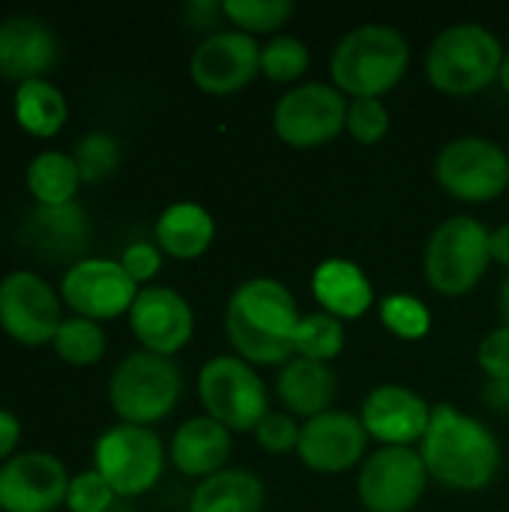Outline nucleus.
Returning <instances> with one entry per match:
<instances>
[{
  "instance_id": "1",
  "label": "nucleus",
  "mask_w": 509,
  "mask_h": 512,
  "mask_svg": "<svg viewBox=\"0 0 509 512\" xmlns=\"http://www.w3.org/2000/svg\"><path fill=\"white\" fill-rule=\"evenodd\" d=\"M300 318L297 300L282 282L255 276L231 294L225 309V333L237 357L249 366H285L297 357L294 333Z\"/></svg>"
},
{
  "instance_id": "2",
  "label": "nucleus",
  "mask_w": 509,
  "mask_h": 512,
  "mask_svg": "<svg viewBox=\"0 0 509 512\" xmlns=\"http://www.w3.org/2000/svg\"><path fill=\"white\" fill-rule=\"evenodd\" d=\"M420 456L432 480L456 492L486 489L501 468V444L480 420L453 405H435L420 441Z\"/></svg>"
},
{
  "instance_id": "3",
  "label": "nucleus",
  "mask_w": 509,
  "mask_h": 512,
  "mask_svg": "<svg viewBox=\"0 0 509 512\" xmlns=\"http://www.w3.org/2000/svg\"><path fill=\"white\" fill-rule=\"evenodd\" d=\"M411 48L390 24H363L339 39L330 57L333 87L354 99H378L408 72Z\"/></svg>"
},
{
  "instance_id": "4",
  "label": "nucleus",
  "mask_w": 509,
  "mask_h": 512,
  "mask_svg": "<svg viewBox=\"0 0 509 512\" xmlns=\"http://www.w3.org/2000/svg\"><path fill=\"white\" fill-rule=\"evenodd\" d=\"M504 57V45L489 27L462 21L441 30L429 45L426 78L447 96H471L501 75Z\"/></svg>"
},
{
  "instance_id": "5",
  "label": "nucleus",
  "mask_w": 509,
  "mask_h": 512,
  "mask_svg": "<svg viewBox=\"0 0 509 512\" xmlns=\"http://www.w3.org/2000/svg\"><path fill=\"white\" fill-rule=\"evenodd\" d=\"M183 396V375L171 357L150 351L126 354L108 378V402L120 423L153 426L165 420Z\"/></svg>"
},
{
  "instance_id": "6",
  "label": "nucleus",
  "mask_w": 509,
  "mask_h": 512,
  "mask_svg": "<svg viewBox=\"0 0 509 512\" xmlns=\"http://www.w3.org/2000/svg\"><path fill=\"white\" fill-rule=\"evenodd\" d=\"M492 231L474 216H453L441 222L423 255L426 282L444 297H465L471 294L489 270Z\"/></svg>"
},
{
  "instance_id": "7",
  "label": "nucleus",
  "mask_w": 509,
  "mask_h": 512,
  "mask_svg": "<svg viewBox=\"0 0 509 512\" xmlns=\"http://www.w3.org/2000/svg\"><path fill=\"white\" fill-rule=\"evenodd\" d=\"M198 399L228 432H255L270 414L267 387L258 372L237 354H219L198 372Z\"/></svg>"
},
{
  "instance_id": "8",
  "label": "nucleus",
  "mask_w": 509,
  "mask_h": 512,
  "mask_svg": "<svg viewBox=\"0 0 509 512\" xmlns=\"http://www.w3.org/2000/svg\"><path fill=\"white\" fill-rule=\"evenodd\" d=\"M162 438L147 426L117 423L93 444V468L105 477L117 498L147 495L165 471Z\"/></svg>"
},
{
  "instance_id": "9",
  "label": "nucleus",
  "mask_w": 509,
  "mask_h": 512,
  "mask_svg": "<svg viewBox=\"0 0 509 512\" xmlns=\"http://www.w3.org/2000/svg\"><path fill=\"white\" fill-rule=\"evenodd\" d=\"M435 177L450 198L486 204L504 195L509 186L507 150L480 135H462L441 147Z\"/></svg>"
},
{
  "instance_id": "10",
  "label": "nucleus",
  "mask_w": 509,
  "mask_h": 512,
  "mask_svg": "<svg viewBox=\"0 0 509 512\" xmlns=\"http://www.w3.org/2000/svg\"><path fill=\"white\" fill-rule=\"evenodd\" d=\"M63 318L60 291L36 270H12L0 279V330L12 342L24 348L51 345Z\"/></svg>"
},
{
  "instance_id": "11",
  "label": "nucleus",
  "mask_w": 509,
  "mask_h": 512,
  "mask_svg": "<svg viewBox=\"0 0 509 512\" xmlns=\"http://www.w3.org/2000/svg\"><path fill=\"white\" fill-rule=\"evenodd\" d=\"M348 120V99L333 84L309 81L291 87L273 108L276 135L297 150L330 144Z\"/></svg>"
},
{
  "instance_id": "12",
  "label": "nucleus",
  "mask_w": 509,
  "mask_h": 512,
  "mask_svg": "<svg viewBox=\"0 0 509 512\" xmlns=\"http://www.w3.org/2000/svg\"><path fill=\"white\" fill-rule=\"evenodd\" d=\"M57 291L72 315L102 324L129 315L141 288L126 276L120 261L87 255L63 270Z\"/></svg>"
},
{
  "instance_id": "13",
  "label": "nucleus",
  "mask_w": 509,
  "mask_h": 512,
  "mask_svg": "<svg viewBox=\"0 0 509 512\" xmlns=\"http://www.w3.org/2000/svg\"><path fill=\"white\" fill-rule=\"evenodd\" d=\"M429 483L423 456L411 447H381L357 477L360 504L369 512H411Z\"/></svg>"
},
{
  "instance_id": "14",
  "label": "nucleus",
  "mask_w": 509,
  "mask_h": 512,
  "mask_svg": "<svg viewBox=\"0 0 509 512\" xmlns=\"http://www.w3.org/2000/svg\"><path fill=\"white\" fill-rule=\"evenodd\" d=\"M66 465L48 450L15 453L0 465V510L54 512L66 507L69 492Z\"/></svg>"
},
{
  "instance_id": "15",
  "label": "nucleus",
  "mask_w": 509,
  "mask_h": 512,
  "mask_svg": "<svg viewBox=\"0 0 509 512\" xmlns=\"http://www.w3.org/2000/svg\"><path fill=\"white\" fill-rule=\"evenodd\" d=\"M261 72V45L243 30L210 33L189 60V75L210 96H231Z\"/></svg>"
},
{
  "instance_id": "16",
  "label": "nucleus",
  "mask_w": 509,
  "mask_h": 512,
  "mask_svg": "<svg viewBox=\"0 0 509 512\" xmlns=\"http://www.w3.org/2000/svg\"><path fill=\"white\" fill-rule=\"evenodd\" d=\"M129 327L141 351L174 357L195 333V312L180 291L168 285H147L129 309Z\"/></svg>"
},
{
  "instance_id": "17",
  "label": "nucleus",
  "mask_w": 509,
  "mask_h": 512,
  "mask_svg": "<svg viewBox=\"0 0 509 512\" xmlns=\"http://www.w3.org/2000/svg\"><path fill=\"white\" fill-rule=\"evenodd\" d=\"M369 435L363 420L348 411H327L300 429L297 456L315 474H342L363 462Z\"/></svg>"
},
{
  "instance_id": "18",
  "label": "nucleus",
  "mask_w": 509,
  "mask_h": 512,
  "mask_svg": "<svg viewBox=\"0 0 509 512\" xmlns=\"http://www.w3.org/2000/svg\"><path fill=\"white\" fill-rule=\"evenodd\" d=\"M360 420L366 435L384 447H411L423 441L432 423V405L402 384H381L363 399Z\"/></svg>"
},
{
  "instance_id": "19",
  "label": "nucleus",
  "mask_w": 509,
  "mask_h": 512,
  "mask_svg": "<svg viewBox=\"0 0 509 512\" xmlns=\"http://www.w3.org/2000/svg\"><path fill=\"white\" fill-rule=\"evenodd\" d=\"M21 243L30 255L60 264V261H81L87 258L84 249L90 243V222L78 201L63 207H33L21 225Z\"/></svg>"
},
{
  "instance_id": "20",
  "label": "nucleus",
  "mask_w": 509,
  "mask_h": 512,
  "mask_svg": "<svg viewBox=\"0 0 509 512\" xmlns=\"http://www.w3.org/2000/svg\"><path fill=\"white\" fill-rule=\"evenodd\" d=\"M57 54V36L42 18H0V78L15 81V87L33 78H45L54 69Z\"/></svg>"
},
{
  "instance_id": "21",
  "label": "nucleus",
  "mask_w": 509,
  "mask_h": 512,
  "mask_svg": "<svg viewBox=\"0 0 509 512\" xmlns=\"http://www.w3.org/2000/svg\"><path fill=\"white\" fill-rule=\"evenodd\" d=\"M231 450H234L231 432L204 414V417H192L183 426H177L168 456H171V465L183 477L207 480V477L225 471Z\"/></svg>"
},
{
  "instance_id": "22",
  "label": "nucleus",
  "mask_w": 509,
  "mask_h": 512,
  "mask_svg": "<svg viewBox=\"0 0 509 512\" xmlns=\"http://www.w3.org/2000/svg\"><path fill=\"white\" fill-rule=\"evenodd\" d=\"M312 294L321 306V312L354 321L366 315L375 303V291L369 276L348 258H327L312 273Z\"/></svg>"
},
{
  "instance_id": "23",
  "label": "nucleus",
  "mask_w": 509,
  "mask_h": 512,
  "mask_svg": "<svg viewBox=\"0 0 509 512\" xmlns=\"http://www.w3.org/2000/svg\"><path fill=\"white\" fill-rule=\"evenodd\" d=\"M339 390V378L330 369V363L309 360V357H291L276 378V393L291 417H318L333 411V399Z\"/></svg>"
},
{
  "instance_id": "24",
  "label": "nucleus",
  "mask_w": 509,
  "mask_h": 512,
  "mask_svg": "<svg viewBox=\"0 0 509 512\" xmlns=\"http://www.w3.org/2000/svg\"><path fill=\"white\" fill-rule=\"evenodd\" d=\"M153 237L162 255H171L177 261H195L210 249L216 237V222L201 204L177 201L159 213Z\"/></svg>"
},
{
  "instance_id": "25",
  "label": "nucleus",
  "mask_w": 509,
  "mask_h": 512,
  "mask_svg": "<svg viewBox=\"0 0 509 512\" xmlns=\"http://www.w3.org/2000/svg\"><path fill=\"white\" fill-rule=\"evenodd\" d=\"M264 486L252 471L225 468L201 480L189 498V512H261Z\"/></svg>"
},
{
  "instance_id": "26",
  "label": "nucleus",
  "mask_w": 509,
  "mask_h": 512,
  "mask_svg": "<svg viewBox=\"0 0 509 512\" xmlns=\"http://www.w3.org/2000/svg\"><path fill=\"white\" fill-rule=\"evenodd\" d=\"M15 123L33 138H54L69 120V102L48 78H33L15 87Z\"/></svg>"
},
{
  "instance_id": "27",
  "label": "nucleus",
  "mask_w": 509,
  "mask_h": 512,
  "mask_svg": "<svg viewBox=\"0 0 509 512\" xmlns=\"http://www.w3.org/2000/svg\"><path fill=\"white\" fill-rule=\"evenodd\" d=\"M27 192L36 201V207H63L72 204L81 186L78 165L72 153L63 150H39L24 174Z\"/></svg>"
},
{
  "instance_id": "28",
  "label": "nucleus",
  "mask_w": 509,
  "mask_h": 512,
  "mask_svg": "<svg viewBox=\"0 0 509 512\" xmlns=\"http://www.w3.org/2000/svg\"><path fill=\"white\" fill-rule=\"evenodd\" d=\"M54 354L66 363V366H96L105 351H108V339H105V330L102 324L96 321H87V318H78V315H66L63 324L57 327L54 333V342H51Z\"/></svg>"
},
{
  "instance_id": "29",
  "label": "nucleus",
  "mask_w": 509,
  "mask_h": 512,
  "mask_svg": "<svg viewBox=\"0 0 509 512\" xmlns=\"http://www.w3.org/2000/svg\"><path fill=\"white\" fill-rule=\"evenodd\" d=\"M342 348H345V327L339 318H333L327 312H309L300 318L297 333H294L297 357L330 363L333 357L342 354Z\"/></svg>"
},
{
  "instance_id": "30",
  "label": "nucleus",
  "mask_w": 509,
  "mask_h": 512,
  "mask_svg": "<svg viewBox=\"0 0 509 512\" xmlns=\"http://www.w3.org/2000/svg\"><path fill=\"white\" fill-rule=\"evenodd\" d=\"M222 15L234 24V30L255 36V33L279 30L294 15V3L291 0H225Z\"/></svg>"
},
{
  "instance_id": "31",
  "label": "nucleus",
  "mask_w": 509,
  "mask_h": 512,
  "mask_svg": "<svg viewBox=\"0 0 509 512\" xmlns=\"http://www.w3.org/2000/svg\"><path fill=\"white\" fill-rule=\"evenodd\" d=\"M309 48L297 36H273L261 45V75L276 84H291L306 75L309 69Z\"/></svg>"
},
{
  "instance_id": "32",
  "label": "nucleus",
  "mask_w": 509,
  "mask_h": 512,
  "mask_svg": "<svg viewBox=\"0 0 509 512\" xmlns=\"http://www.w3.org/2000/svg\"><path fill=\"white\" fill-rule=\"evenodd\" d=\"M81 183H99L105 177H111L120 165V144L114 135L108 132H87L72 153Z\"/></svg>"
},
{
  "instance_id": "33",
  "label": "nucleus",
  "mask_w": 509,
  "mask_h": 512,
  "mask_svg": "<svg viewBox=\"0 0 509 512\" xmlns=\"http://www.w3.org/2000/svg\"><path fill=\"white\" fill-rule=\"evenodd\" d=\"M381 321L384 327L399 336V339H408V342H417L429 333L432 327V315L429 309L417 300V297H408V294H393L381 303Z\"/></svg>"
},
{
  "instance_id": "34",
  "label": "nucleus",
  "mask_w": 509,
  "mask_h": 512,
  "mask_svg": "<svg viewBox=\"0 0 509 512\" xmlns=\"http://www.w3.org/2000/svg\"><path fill=\"white\" fill-rule=\"evenodd\" d=\"M114 501H117L114 489L105 483V477L96 468L78 471L69 480V492H66L69 512H108L114 507Z\"/></svg>"
},
{
  "instance_id": "35",
  "label": "nucleus",
  "mask_w": 509,
  "mask_h": 512,
  "mask_svg": "<svg viewBox=\"0 0 509 512\" xmlns=\"http://www.w3.org/2000/svg\"><path fill=\"white\" fill-rule=\"evenodd\" d=\"M345 129L357 144H378L390 129V108L381 99H351Z\"/></svg>"
},
{
  "instance_id": "36",
  "label": "nucleus",
  "mask_w": 509,
  "mask_h": 512,
  "mask_svg": "<svg viewBox=\"0 0 509 512\" xmlns=\"http://www.w3.org/2000/svg\"><path fill=\"white\" fill-rule=\"evenodd\" d=\"M300 429H303V426H297V420H294L291 414H285V411H270V414L258 423L255 441H258V447H261L264 453H270V456H285V453L297 450V444H300Z\"/></svg>"
},
{
  "instance_id": "37",
  "label": "nucleus",
  "mask_w": 509,
  "mask_h": 512,
  "mask_svg": "<svg viewBox=\"0 0 509 512\" xmlns=\"http://www.w3.org/2000/svg\"><path fill=\"white\" fill-rule=\"evenodd\" d=\"M120 267L126 270V276H129L138 288H141V285L147 288V285L156 279V273L162 270V249H159L156 243H147V240L132 243V246L123 249Z\"/></svg>"
},
{
  "instance_id": "38",
  "label": "nucleus",
  "mask_w": 509,
  "mask_h": 512,
  "mask_svg": "<svg viewBox=\"0 0 509 512\" xmlns=\"http://www.w3.org/2000/svg\"><path fill=\"white\" fill-rule=\"evenodd\" d=\"M477 363L480 369L489 375V381H509V327H498L492 330L480 351H477Z\"/></svg>"
},
{
  "instance_id": "39",
  "label": "nucleus",
  "mask_w": 509,
  "mask_h": 512,
  "mask_svg": "<svg viewBox=\"0 0 509 512\" xmlns=\"http://www.w3.org/2000/svg\"><path fill=\"white\" fill-rule=\"evenodd\" d=\"M18 444H21V420L9 408H0V465L15 456Z\"/></svg>"
},
{
  "instance_id": "40",
  "label": "nucleus",
  "mask_w": 509,
  "mask_h": 512,
  "mask_svg": "<svg viewBox=\"0 0 509 512\" xmlns=\"http://www.w3.org/2000/svg\"><path fill=\"white\" fill-rule=\"evenodd\" d=\"M489 252H492V261L504 264L509 270V225H501L492 231L489 237Z\"/></svg>"
},
{
  "instance_id": "41",
  "label": "nucleus",
  "mask_w": 509,
  "mask_h": 512,
  "mask_svg": "<svg viewBox=\"0 0 509 512\" xmlns=\"http://www.w3.org/2000/svg\"><path fill=\"white\" fill-rule=\"evenodd\" d=\"M186 12L192 15L195 27H210V24H213V18H216V15H222V6H219V3H192Z\"/></svg>"
},
{
  "instance_id": "42",
  "label": "nucleus",
  "mask_w": 509,
  "mask_h": 512,
  "mask_svg": "<svg viewBox=\"0 0 509 512\" xmlns=\"http://www.w3.org/2000/svg\"><path fill=\"white\" fill-rule=\"evenodd\" d=\"M486 402L495 411H509V381H489L486 387Z\"/></svg>"
},
{
  "instance_id": "43",
  "label": "nucleus",
  "mask_w": 509,
  "mask_h": 512,
  "mask_svg": "<svg viewBox=\"0 0 509 512\" xmlns=\"http://www.w3.org/2000/svg\"><path fill=\"white\" fill-rule=\"evenodd\" d=\"M501 315H504V324L509 327V273L504 285H501Z\"/></svg>"
},
{
  "instance_id": "44",
  "label": "nucleus",
  "mask_w": 509,
  "mask_h": 512,
  "mask_svg": "<svg viewBox=\"0 0 509 512\" xmlns=\"http://www.w3.org/2000/svg\"><path fill=\"white\" fill-rule=\"evenodd\" d=\"M498 81L504 84V90L509 93V54L504 57V66H501V75H498Z\"/></svg>"
},
{
  "instance_id": "45",
  "label": "nucleus",
  "mask_w": 509,
  "mask_h": 512,
  "mask_svg": "<svg viewBox=\"0 0 509 512\" xmlns=\"http://www.w3.org/2000/svg\"><path fill=\"white\" fill-rule=\"evenodd\" d=\"M0 512H3V510H0Z\"/></svg>"
}]
</instances>
